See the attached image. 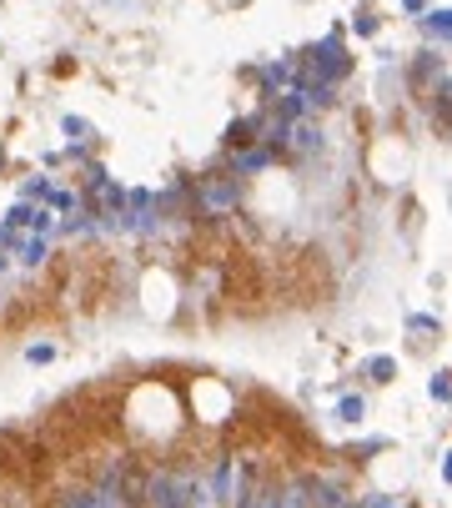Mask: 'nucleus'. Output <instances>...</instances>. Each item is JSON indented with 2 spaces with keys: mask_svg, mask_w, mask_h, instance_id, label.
Returning <instances> with one entry per match:
<instances>
[{
  "mask_svg": "<svg viewBox=\"0 0 452 508\" xmlns=\"http://www.w3.org/2000/svg\"><path fill=\"white\" fill-rule=\"evenodd\" d=\"M201 498V489L191 478H171V473H156L146 489V508H191Z\"/></svg>",
  "mask_w": 452,
  "mask_h": 508,
  "instance_id": "obj_1",
  "label": "nucleus"
},
{
  "mask_svg": "<svg viewBox=\"0 0 452 508\" xmlns=\"http://www.w3.org/2000/svg\"><path fill=\"white\" fill-rule=\"evenodd\" d=\"M236 202H242L236 177H201L196 181V206L206 211V217H221V211H231Z\"/></svg>",
  "mask_w": 452,
  "mask_h": 508,
  "instance_id": "obj_2",
  "label": "nucleus"
},
{
  "mask_svg": "<svg viewBox=\"0 0 452 508\" xmlns=\"http://www.w3.org/2000/svg\"><path fill=\"white\" fill-rule=\"evenodd\" d=\"M282 131H292V146H296V151H317V146H321V126H317V121H307V116L287 121Z\"/></svg>",
  "mask_w": 452,
  "mask_h": 508,
  "instance_id": "obj_3",
  "label": "nucleus"
},
{
  "mask_svg": "<svg viewBox=\"0 0 452 508\" xmlns=\"http://www.w3.org/2000/svg\"><path fill=\"white\" fill-rule=\"evenodd\" d=\"M362 372H367L372 383H392V377H397V357H372Z\"/></svg>",
  "mask_w": 452,
  "mask_h": 508,
  "instance_id": "obj_4",
  "label": "nucleus"
},
{
  "mask_svg": "<svg viewBox=\"0 0 452 508\" xmlns=\"http://www.w3.org/2000/svg\"><path fill=\"white\" fill-rule=\"evenodd\" d=\"M267 161H271V151H242L231 166H236V177H246V172H262Z\"/></svg>",
  "mask_w": 452,
  "mask_h": 508,
  "instance_id": "obj_5",
  "label": "nucleus"
},
{
  "mask_svg": "<svg viewBox=\"0 0 452 508\" xmlns=\"http://www.w3.org/2000/svg\"><path fill=\"white\" fill-rule=\"evenodd\" d=\"M15 252H20V262H26V267H35L40 257H46V237H26V242H15Z\"/></svg>",
  "mask_w": 452,
  "mask_h": 508,
  "instance_id": "obj_6",
  "label": "nucleus"
},
{
  "mask_svg": "<svg viewBox=\"0 0 452 508\" xmlns=\"http://www.w3.org/2000/svg\"><path fill=\"white\" fill-rule=\"evenodd\" d=\"M337 418H342V423H362V418H367V403H362V398H342V403H337Z\"/></svg>",
  "mask_w": 452,
  "mask_h": 508,
  "instance_id": "obj_7",
  "label": "nucleus"
},
{
  "mask_svg": "<svg viewBox=\"0 0 452 508\" xmlns=\"http://www.w3.org/2000/svg\"><path fill=\"white\" fill-rule=\"evenodd\" d=\"M231 483H236V463L226 458V463H221V468H217V498H221V503L231 498Z\"/></svg>",
  "mask_w": 452,
  "mask_h": 508,
  "instance_id": "obj_8",
  "label": "nucleus"
},
{
  "mask_svg": "<svg viewBox=\"0 0 452 508\" xmlns=\"http://www.w3.org/2000/svg\"><path fill=\"white\" fill-rule=\"evenodd\" d=\"M447 26H452V20H447V10L437 6V10H427V31H433L437 40H447Z\"/></svg>",
  "mask_w": 452,
  "mask_h": 508,
  "instance_id": "obj_9",
  "label": "nucleus"
},
{
  "mask_svg": "<svg viewBox=\"0 0 452 508\" xmlns=\"http://www.w3.org/2000/svg\"><path fill=\"white\" fill-rule=\"evenodd\" d=\"M427 393H433V403H447V368H437V377H433V383H427Z\"/></svg>",
  "mask_w": 452,
  "mask_h": 508,
  "instance_id": "obj_10",
  "label": "nucleus"
},
{
  "mask_svg": "<svg viewBox=\"0 0 452 508\" xmlns=\"http://www.w3.org/2000/svg\"><path fill=\"white\" fill-rule=\"evenodd\" d=\"M56 357V347L51 343H35V347H26V363H51Z\"/></svg>",
  "mask_w": 452,
  "mask_h": 508,
  "instance_id": "obj_11",
  "label": "nucleus"
},
{
  "mask_svg": "<svg viewBox=\"0 0 452 508\" xmlns=\"http://www.w3.org/2000/svg\"><path fill=\"white\" fill-rule=\"evenodd\" d=\"M236 508H262V493H251V478H242V498H236Z\"/></svg>",
  "mask_w": 452,
  "mask_h": 508,
  "instance_id": "obj_12",
  "label": "nucleus"
},
{
  "mask_svg": "<svg viewBox=\"0 0 452 508\" xmlns=\"http://www.w3.org/2000/svg\"><path fill=\"white\" fill-rule=\"evenodd\" d=\"M407 327H412V332H442V322H437V317H412Z\"/></svg>",
  "mask_w": 452,
  "mask_h": 508,
  "instance_id": "obj_13",
  "label": "nucleus"
},
{
  "mask_svg": "<svg viewBox=\"0 0 452 508\" xmlns=\"http://www.w3.org/2000/svg\"><path fill=\"white\" fill-rule=\"evenodd\" d=\"M66 136H71V141H85V121H76V116H66Z\"/></svg>",
  "mask_w": 452,
  "mask_h": 508,
  "instance_id": "obj_14",
  "label": "nucleus"
},
{
  "mask_svg": "<svg viewBox=\"0 0 452 508\" xmlns=\"http://www.w3.org/2000/svg\"><path fill=\"white\" fill-rule=\"evenodd\" d=\"M0 247H15V227L10 222H0Z\"/></svg>",
  "mask_w": 452,
  "mask_h": 508,
  "instance_id": "obj_15",
  "label": "nucleus"
},
{
  "mask_svg": "<svg viewBox=\"0 0 452 508\" xmlns=\"http://www.w3.org/2000/svg\"><path fill=\"white\" fill-rule=\"evenodd\" d=\"M367 508H397V503H392V498H382V493H372V498H367Z\"/></svg>",
  "mask_w": 452,
  "mask_h": 508,
  "instance_id": "obj_16",
  "label": "nucleus"
}]
</instances>
